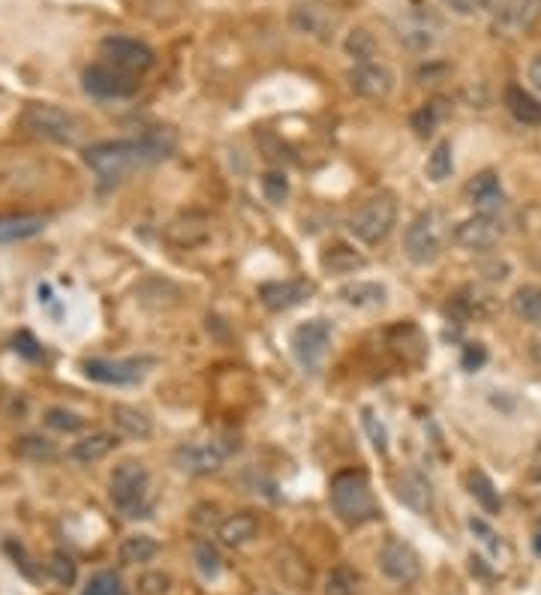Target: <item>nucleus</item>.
Segmentation results:
<instances>
[{
    "label": "nucleus",
    "instance_id": "nucleus-1",
    "mask_svg": "<svg viewBox=\"0 0 541 595\" xmlns=\"http://www.w3.org/2000/svg\"><path fill=\"white\" fill-rule=\"evenodd\" d=\"M178 139L172 130H148L142 139H118V142H97L85 151V163L103 178V181H121L130 172L151 166L157 160H166L175 151Z\"/></svg>",
    "mask_w": 541,
    "mask_h": 595
},
{
    "label": "nucleus",
    "instance_id": "nucleus-2",
    "mask_svg": "<svg viewBox=\"0 0 541 595\" xmlns=\"http://www.w3.org/2000/svg\"><path fill=\"white\" fill-rule=\"evenodd\" d=\"M331 505L337 511L340 520H346L349 526H361L379 517V502L373 496L370 478L361 469H343L331 478Z\"/></svg>",
    "mask_w": 541,
    "mask_h": 595
},
{
    "label": "nucleus",
    "instance_id": "nucleus-3",
    "mask_svg": "<svg viewBox=\"0 0 541 595\" xmlns=\"http://www.w3.org/2000/svg\"><path fill=\"white\" fill-rule=\"evenodd\" d=\"M109 496L112 505L127 517V520H145L154 511V493H151V475L145 463L139 460H124L115 466L109 478Z\"/></svg>",
    "mask_w": 541,
    "mask_h": 595
},
{
    "label": "nucleus",
    "instance_id": "nucleus-4",
    "mask_svg": "<svg viewBox=\"0 0 541 595\" xmlns=\"http://www.w3.org/2000/svg\"><path fill=\"white\" fill-rule=\"evenodd\" d=\"M445 220L436 208H427L421 211L409 226H406V235H403V253L409 262L415 265H433L439 256H442V247H445Z\"/></svg>",
    "mask_w": 541,
    "mask_h": 595
},
{
    "label": "nucleus",
    "instance_id": "nucleus-5",
    "mask_svg": "<svg viewBox=\"0 0 541 595\" xmlns=\"http://www.w3.org/2000/svg\"><path fill=\"white\" fill-rule=\"evenodd\" d=\"M394 223H397V202L391 196H376L349 217V232L361 244H379L391 235Z\"/></svg>",
    "mask_w": 541,
    "mask_h": 595
},
{
    "label": "nucleus",
    "instance_id": "nucleus-6",
    "mask_svg": "<svg viewBox=\"0 0 541 595\" xmlns=\"http://www.w3.org/2000/svg\"><path fill=\"white\" fill-rule=\"evenodd\" d=\"M19 124H22V130H28L37 139H46V142H61L64 145V142H73V136H76V118L67 115L58 106L31 103L22 112Z\"/></svg>",
    "mask_w": 541,
    "mask_h": 595
},
{
    "label": "nucleus",
    "instance_id": "nucleus-7",
    "mask_svg": "<svg viewBox=\"0 0 541 595\" xmlns=\"http://www.w3.org/2000/svg\"><path fill=\"white\" fill-rule=\"evenodd\" d=\"M289 343H292L295 361L304 370L319 373L322 364H325L328 346H331V322H325V319H307V322H301L292 331V340Z\"/></svg>",
    "mask_w": 541,
    "mask_h": 595
},
{
    "label": "nucleus",
    "instance_id": "nucleus-8",
    "mask_svg": "<svg viewBox=\"0 0 541 595\" xmlns=\"http://www.w3.org/2000/svg\"><path fill=\"white\" fill-rule=\"evenodd\" d=\"M85 91L100 97V100H124L139 91V79L112 61H100L85 70Z\"/></svg>",
    "mask_w": 541,
    "mask_h": 595
},
{
    "label": "nucleus",
    "instance_id": "nucleus-9",
    "mask_svg": "<svg viewBox=\"0 0 541 595\" xmlns=\"http://www.w3.org/2000/svg\"><path fill=\"white\" fill-rule=\"evenodd\" d=\"M379 571L400 583L409 586L421 577V556L415 553V547L403 538H385V544L379 547Z\"/></svg>",
    "mask_w": 541,
    "mask_h": 595
},
{
    "label": "nucleus",
    "instance_id": "nucleus-10",
    "mask_svg": "<svg viewBox=\"0 0 541 595\" xmlns=\"http://www.w3.org/2000/svg\"><path fill=\"white\" fill-rule=\"evenodd\" d=\"M229 457V448L220 439H199V442H187L175 451V463L178 469L190 472V475H211L217 472Z\"/></svg>",
    "mask_w": 541,
    "mask_h": 595
},
{
    "label": "nucleus",
    "instance_id": "nucleus-11",
    "mask_svg": "<svg viewBox=\"0 0 541 595\" xmlns=\"http://www.w3.org/2000/svg\"><path fill=\"white\" fill-rule=\"evenodd\" d=\"M103 55L115 67H121V70H127L133 76H142L145 70L154 67V52L145 43L130 40V37H109V40H103Z\"/></svg>",
    "mask_w": 541,
    "mask_h": 595
},
{
    "label": "nucleus",
    "instance_id": "nucleus-12",
    "mask_svg": "<svg viewBox=\"0 0 541 595\" xmlns=\"http://www.w3.org/2000/svg\"><path fill=\"white\" fill-rule=\"evenodd\" d=\"M349 88L367 100H385L394 91V73L385 64H355L349 70Z\"/></svg>",
    "mask_w": 541,
    "mask_h": 595
},
{
    "label": "nucleus",
    "instance_id": "nucleus-13",
    "mask_svg": "<svg viewBox=\"0 0 541 595\" xmlns=\"http://www.w3.org/2000/svg\"><path fill=\"white\" fill-rule=\"evenodd\" d=\"M502 238V223L493 214H475L454 226V241L466 250H490Z\"/></svg>",
    "mask_w": 541,
    "mask_h": 595
},
{
    "label": "nucleus",
    "instance_id": "nucleus-14",
    "mask_svg": "<svg viewBox=\"0 0 541 595\" xmlns=\"http://www.w3.org/2000/svg\"><path fill=\"white\" fill-rule=\"evenodd\" d=\"M292 28L307 34V37H316V40H331L334 34V16L331 10H325L322 4H313V0H301V4L292 7Z\"/></svg>",
    "mask_w": 541,
    "mask_h": 595
},
{
    "label": "nucleus",
    "instance_id": "nucleus-15",
    "mask_svg": "<svg viewBox=\"0 0 541 595\" xmlns=\"http://www.w3.org/2000/svg\"><path fill=\"white\" fill-rule=\"evenodd\" d=\"M310 295H313V283H307V280H283V283H265V286H259L262 304L268 310H274V313L292 310V307L304 304Z\"/></svg>",
    "mask_w": 541,
    "mask_h": 595
},
{
    "label": "nucleus",
    "instance_id": "nucleus-16",
    "mask_svg": "<svg viewBox=\"0 0 541 595\" xmlns=\"http://www.w3.org/2000/svg\"><path fill=\"white\" fill-rule=\"evenodd\" d=\"M85 376L103 385H136L145 370L142 361H106V358H94L85 361Z\"/></svg>",
    "mask_w": 541,
    "mask_h": 595
},
{
    "label": "nucleus",
    "instance_id": "nucleus-17",
    "mask_svg": "<svg viewBox=\"0 0 541 595\" xmlns=\"http://www.w3.org/2000/svg\"><path fill=\"white\" fill-rule=\"evenodd\" d=\"M397 496L403 505H409L415 514H427L433 508V484L424 472L406 469L397 481Z\"/></svg>",
    "mask_w": 541,
    "mask_h": 595
},
{
    "label": "nucleus",
    "instance_id": "nucleus-18",
    "mask_svg": "<svg viewBox=\"0 0 541 595\" xmlns=\"http://www.w3.org/2000/svg\"><path fill=\"white\" fill-rule=\"evenodd\" d=\"M466 196L472 205L481 208V214H493L505 205L502 187H499V175L496 172H481L466 184Z\"/></svg>",
    "mask_w": 541,
    "mask_h": 595
},
{
    "label": "nucleus",
    "instance_id": "nucleus-19",
    "mask_svg": "<svg viewBox=\"0 0 541 595\" xmlns=\"http://www.w3.org/2000/svg\"><path fill=\"white\" fill-rule=\"evenodd\" d=\"M505 109L511 112V118L523 127H541V100L532 97L529 91H523L520 85H508L505 88Z\"/></svg>",
    "mask_w": 541,
    "mask_h": 595
},
{
    "label": "nucleus",
    "instance_id": "nucleus-20",
    "mask_svg": "<svg viewBox=\"0 0 541 595\" xmlns=\"http://www.w3.org/2000/svg\"><path fill=\"white\" fill-rule=\"evenodd\" d=\"M436 31H439V25L433 22V16L418 13V16H409V19L400 25V40H403L409 49H415V52H427V49L436 43Z\"/></svg>",
    "mask_w": 541,
    "mask_h": 595
},
{
    "label": "nucleus",
    "instance_id": "nucleus-21",
    "mask_svg": "<svg viewBox=\"0 0 541 595\" xmlns=\"http://www.w3.org/2000/svg\"><path fill=\"white\" fill-rule=\"evenodd\" d=\"M166 238L178 247H196L208 238V220L199 214H184L166 226Z\"/></svg>",
    "mask_w": 541,
    "mask_h": 595
},
{
    "label": "nucleus",
    "instance_id": "nucleus-22",
    "mask_svg": "<svg viewBox=\"0 0 541 595\" xmlns=\"http://www.w3.org/2000/svg\"><path fill=\"white\" fill-rule=\"evenodd\" d=\"M256 532H259V520H256L250 511H238V514H232V517H226V520L220 523L217 538H220L223 544H229V547H241V544L253 541Z\"/></svg>",
    "mask_w": 541,
    "mask_h": 595
},
{
    "label": "nucleus",
    "instance_id": "nucleus-23",
    "mask_svg": "<svg viewBox=\"0 0 541 595\" xmlns=\"http://www.w3.org/2000/svg\"><path fill=\"white\" fill-rule=\"evenodd\" d=\"M115 445H118V436H115V433H91V436L79 439V442L70 448V457H73L76 463L91 466V463H100L103 457H109Z\"/></svg>",
    "mask_w": 541,
    "mask_h": 595
},
{
    "label": "nucleus",
    "instance_id": "nucleus-24",
    "mask_svg": "<svg viewBox=\"0 0 541 595\" xmlns=\"http://www.w3.org/2000/svg\"><path fill=\"white\" fill-rule=\"evenodd\" d=\"M46 220L34 217V214H16V217H4L0 220V244H13V241H28L43 235Z\"/></svg>",
    "mask_w": 541,
    "mask_h": 595
},
{
    "label": "nucleus",
    "instance_id": "nucleus-25",
    "mask_svg": "<svg viewBox=\"0 0 541 595\" xmlns=\"http://www.w3.org/2000/svg\"><path fill=\"white\" fill-rule=\"evenodd\" d=\"M340 298H343L349 307L373 310V307H382V304H385V286L370 283V280H355V283H346V286L340 289Z\"/></svg>",
    "mask_w": 541,
    "mask_h": 595
},
{
    "label": "nucleus",
    "instance_id": "nucleus-26",
    "mask_svg": "<svg viewBox=\"0 0 541 595\" xmlns=\"http://www.w3.org/2000/svg\"><path fill=\"white\" fill-rule=\"evenodd\" d=\"M538 19H541V0H511V7H508V13L499 19V25H502L505 31L523 34V31H529Z\"/></svg>",
    "mask_w": 541,
    "mask_h": 595
},
{
    "label": "nucleus",
    "instance_id": "nucleus-27",
    "mask_svg": "<svg viewBox=\"0 0 541 595\" xmlns=\"http://www.w3.org/2000/svg\"><path fill=\"white\" fill-rule=\"evenodd\" d=\"M364 265H367V259L361 253H355L352 247H346V244L325 247V253H322V268L328 274H355Z\"/></svg>",
    "mask_w": 541,
    "mask_h": 595
},
{
    "label": "nucleus",
    "instance_id": "nucleus-28",
    "mask_svg": "<svg viewBox=\"0 0 541 595\" xmlns=\"http://www.w3.org/2000/svg\"><path fill=\"white\" fill-rule=\"evenodd\" d=\"M112 421H115V427H118L121 433H127V436H133V439H148L151 430H154L151 418H148L142 409L124 406V403H118V406L112 409Z\"/></svg>",
    "mask_w": 541,
    "mask_h": 595
},
{
    "label": "nucleus",
    "instance_id": "nucleus-29",
    "mask_svg": "<svg viewBox=\"0 0 541 595\" xmlns=\"http://www.w3.org/2000/svg\"><path fill=\"white\" fill-rule=\"evenodd\" d=\"M466 487H469L472 499H475L487 514H499L502 499H499V490L493 487V481L487 478V472H481V469H469V472H466Z\"/></svg>",
    "mask_w": 541,
    "mask_h": 595
},
{
    "label": "nucleus",
    "instance_id": "nucleus-30",
    "mask_svg": "<svg viewBox=\"0 0 541 595\" xmlns=\"http://www.w3.org/2000/svg\"><path fill=\"white\" fill-rule=\"evenodd\" d=\"M121 562L124 565H145L160 553V544L151 535H130L121 541Z\"/></svg>",
    "mask_w": 541,
    "mask_h": 595
},
{
    "label": "nucleus",
    "instance_id": "nucleus-31",
    "mask_svg": "<svg viewBox=\"0 0 541 595\" xmlns=\"http://www.w3.org/2000/svg\"><path fill=\"white\" fill-rule=\"evenodd\" d=\"M511 310H514L523 322L541 328V289H538V286H520V289L511 295Z\"/></svg>",
    "mask_w": 541,
    "mask_h": 595
},
{
    "label": "nucleus",
    "instance_id": "nucleus-32",
    "mask_svg": "<svg viewBox=\"0 0 541 595\" xmlns=\"http://www.w3.org/2000/svg\"><path fill=\"white\" fill-rule=\"evenodd\" d=\"M376 52H379V46H376V37L370 31H364V28L349 31V37H346V55L355 64H370L376 58Z\"/></svg>",
    "mask_w": 541,
    "mask_h": 595
},
{
    "label": "nucleus",
    "instance_id": "nucleus-33",
    "mask_svg": "<svg viewBox=\"0 0 541 595\" xmlns=\"http://www.w3.org/2000/svg\"><path fill=\"white\" fill-rule=\"evenodd\" d=\"M358 583L361 577L352 565H334L325 577V595H355Z\"/></svg>",
    "mask_w": 541,
    "mask_h": 595
},
{
    "label": "nucleus",
    "instance_id": "nucleus-34",
    "mask_svg": "<svg viewBox=\"0 0 541 595\" xmlns=\"http://www.w3.org/2000/svg\"><path fill=\"white\" fill-rule=\"evenodd\" d=\"M454 151H451V142H439L433 151H430V157H427V178L430 181H436V184H442L445 178H451V172H454V157H451Z\"/></svg>",
    "mask_w": 541,
    "mask_h": 595
},
{
    "label": "nucleus",
    "instance_id": "nucleus-35",
    "mask_svg": "<svg viewBox=\"0 0 541 595\" xmlns=\"http://www.w3.org/2000/svg\"><path fill=\"white\" fill-rule=\"evenodd\" d=\"M16 454L25 460H55L58 448H55V442H49L43 436H25V439H19Z\"/></svg>",
    "mask_w": 541,
    "mask_h": 595
},
{
    "label": "nucleus",
    "instance_id": "nucleus-36",
    "mask_svg": "<svg viewBox=\"0 0 541 595\" xmlns=\"http://www.w3.org/2000/svg\"><path fill=\"white\" fill-rule=\"evenodd\" d=\"M82 595H127V589H124V583L115 571H100L88 580Z\"/></svg>",
    "mask_w": 541,
    "mask_h": 595
},
{
    "label": "nucleus",
    "instance_id": "nucleus-37",
    "mask_svg": "<svg viewBox=\"0 0 541 595\" xmlns=\"http://www.w3.org/2000/svg\"><path fill=\"white\" fill-rule=\"evenodd\" d=\"M361 424H364V430H367L373 448H376L379 454H385V451H388V430H385V424L379 421V415H376L373 409H364V412H361Z\"/></svg>",
    "mask_w": 541,
    "mask_h": 595
},
{
    "label": "nucleus",
    "instance_id": "nucleus-38",
    "mask_svg": "<svg viewBox=\"0 0 541 595\" xmlns=\"http://www.w3.org/2000/svg\"><path fill=\"white\" fill-rule=\"evenodd\" d=\"M262 193H265L268 202L283 205L286 196H289V181H286V175H283V172H265V175H262Z\"/></svg>",
    "mask_w": 541,
    "mask_h": 595
},
{
    "label": "nucleus",
    "instance_id": "nucleus-39",
    "mask_svg": "<svg viewBox=\"0 0 541 595\" xmlns=\"http://www.w3.org/2000/svg\"><path fill=\"white\" fill-rule=\"evenodd\" d=\"M46 424H49V427H55V430H67V433H73V430H79L85 421H82L76 412H67V409H49Z\"/></svg>",
    "mask_w": 541,
    "mask_h": 595
},
{
    "label": "nucleus",
    "instance_id": "nucleus-40",
    "mask_svg": "<svg viewBox=\"0 0 541 595\" xmlns=\"http://www.w3.org/2000/svg\"><path fill=\"white\" fill-rule=\"evenodd\" d=\"M436 124H439L436 106H424V109H418V112L412 115V130H415L418 136H430V133L436 130Z\"/></svg>",
    "mask_w": 541,
    "mask_h": 595
},
{
    "label": "nucleus",
    "instance_id": "nucleus-41",
    "mask_svg": "<svg viewBox=\"0 0 541 595\" xmlns=\"http://www.w3.org/2000/svg\"><path fill=\"white\" fill-rule=\"evenodd\" d=\"M196 559H199V568H202V574H208V577H214L217 571H220V556H217V550L211 547V544H196Z\"/></svg>",
    "mask_w": 541,
    "mask_h": 595
},
{
    "label": "nucleus",
    "instance_id": "nucleus-42",
    "mask_svg": "<svg viewBox=\"0 0 541 595\" xmlns=\"http://www.w3.org/2000/svg\"><path fill=\"white\" fill-rule=\"evenodd\" d=\"M49 568L58 577V583H73L76 580V562L70 556H64V553H55L52 562H49Z\"/></svg>",
    "mask_w": 541,
    "mask_h": 595
},
{
    "label": "nucleus",
    "instance_id": "nucleus-43",
    "mask_svg": "<svg viewBox=\"0 0 541 595\" xmlns=\"http://www.w3.org/2000/svg\"><path fill=\"white\" fill-rule=\"evenodd\" d=\"M484 361H487V352H484L481 343H469V346L463 349V367H466V370H478Z\"/></svg>",
    "mask_w": 541,
    "mask_h": 595
},
{
    "label": "nucleus",
    "instance_id": "nucleus-44",
    "mask_svg": "<svg viewBox=\"0 0 541 595\" xmlns=\"http://www.w3.org/2000/svg\"><path fill=\"white\" fill-rule=\"evenodd\" d=\"M469 529H472L475 535H481V541H484V544H487L490 550H496V547H499V541H496V532H493V529H490V526H487L484 520L472 517V520H469Z\"/></svg>",
    "mask_w": 541,
    "mask_h": 595
},
{
    "label": "nucleus",
    "instance_id": "nucleus-45",
    "mask_svg": "<svg viewBox=\"0 0 541 595\" xmlns=\"http://www.w3.org/2000/svg\"><path fill=\"white\" fill-rule=\"evenodd\" d=\"M169 589V577H163V574H148V577H142V592L145 595H163Z\"/></svg>",
    "mask_w": 541,
    "mask_h": 595
},
{
    "label": "nucleus",
    "instance_id": "nucleus-46",
    "mask_svg": "<svg viewBox=\"0 0 541 595\" xmlns=\"http://www.w3.org/2000/svg\"><path fill=\"white\" fill-rule=\"evenodd\" d=\"M442 7L451 10L454 16H472L478 13V0H442Z\"/></svg>",
    "mask_w": 541,
    "mask_h": 595
},
{
    "label": "nucleus",
    "instance_id": "nucleus-47",
    "mask_svg": "<svg viewBox=\"0 0 541 595\" xmlns=\"http://www.w3.org/2000/svg\"><path fill=\"white\" fill-rule=\"evenodd\" d=\"M508 7H511V0H478V10L490 13L496 22L508 13Z\"/></svg>",
    "mask_w": 541,
    "mask_h": 595
},
{
    "label": "nucleus",
    "instance_id": "nucleus-48",
    "mask_svg": "<svg viewBox=\"0 0 541 595\" xmlns=\"http://www.w3.org/2000/svg\"><path fill=\"white\" fill-rule=\"evenodd\" d=\"M7 553H13V556H16V565H22V571H25L28 577H37V574H34V568L28 565L25 550H22V547H16V541H7Z\"/></svg>",
    "mask_w": 541,
    "mask_h": 595
},
{
    "label": "nucleus",
    "instance_id": "nucleus-49",
    "mask_svg": "<svg viewBox=\"0 0 541 595\" xmlns=\"http://www.w3.org/2000/svg\"><path fill=\"white\" fill-rule=\"evenodd\" d=\"M529 82H532V88H535L538 97H541V55L532 58V64H529Z\"/></svg>",
    "mask_w": 541,
    "mask_h": 595
},
{
    "label": "nucleus",
    "instance_id": "nucleus-50",
    "mask_svg": "<svg viewBox=\"0 0 541 595\" xmlns=\"http://www.w3.org/2000/svg\"><path fill=\"white\" fill-rule=\"evenodd\" d=\"M532 466H535V469H532V475H535V478H541V445H538V451H535V457H532Z\"/></svg>",
    "mask_w": 541,
    "mask_h": 595
},
{
    "label": "nucleus",
    "instance_id": "nucleus-51",
    "mask_svg": "<svg viewBox=\"0 0 541 595\" xmlns=\"http://www.w3.org/2000/svg\"><path fill=\"white\" fill-rule=\"evenodd\" d=\"M532 547H535V553L541 556V526H538V532H535V538H532Z\"/></svg>",
    "mask_w": 541,
    "mask_h": 595
}]
</instances>
